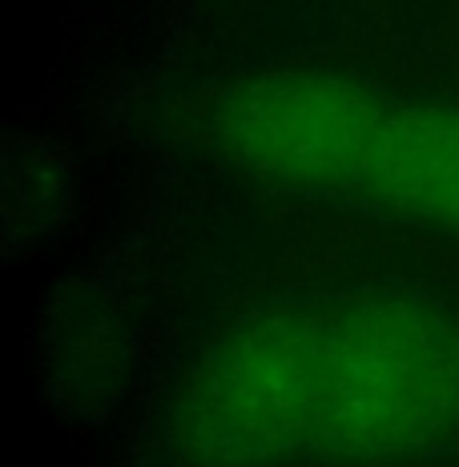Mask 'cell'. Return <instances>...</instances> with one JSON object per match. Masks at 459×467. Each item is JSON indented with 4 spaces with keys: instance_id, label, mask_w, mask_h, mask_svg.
Listing matches in <instances>:
<instances>
[{
    "instance_id": "cell-1",
    "label": "cell",
    "mask_w": 459,
    "mask_h": 467,
    "mask_svg": "<svg viewBox=\"0 0 459 467\" xmlns=\"http://www.w3.org/2000/svg\"><path fill=\"white\" fill-rule=\"evenodd\" d=\"M459 435V318L399 290H330L218 335L170 403L193 467L383 463Z\"/></svg>"
},
{
    "instance_id": "cell-2",
    "label": "cell",
    "mask_w": 459,
    "mask_h": 467,
    "mask_svg": "<svg viewBox=\"0 0 459 467\" xmlns=\"http://www.w3.org/2000/svg\"><path fill=\"white\" fill-rule=\"evenodd\" d=\"M202 133L266 186L459 238V105L282 65L222 85Z\"/></svg>"
}]
</instances>
